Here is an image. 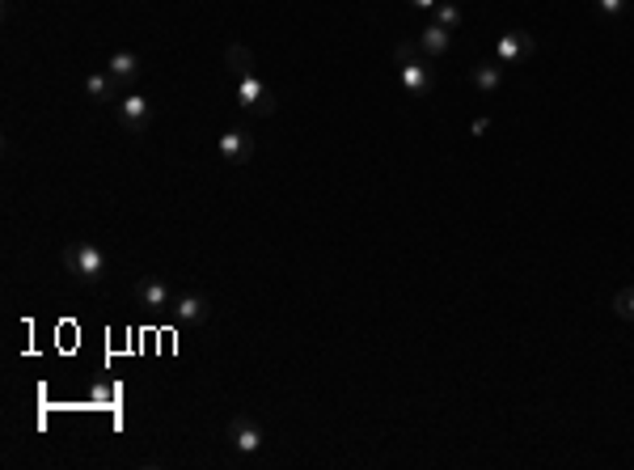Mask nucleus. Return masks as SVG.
Masks as SVG:
<instances>
[{"label":"nucleus","instance_id":"7ed1b4c3","mask_svg":"<svg viewBox=\"0 0 634 470\" xmlns=\"http://www.w3.org/2000/svg\"><path fill=\"white\" fill-rule=\"evenodd\" d=\"M398 81H402V89L410 98H423V94H432L436 89V73H432V59L427 56H415L398 64Z\"/></svg>","mask_w":634,"mask_h":470},{"label":"nucleus","instance_id":"9b49d317","mask_svg":"<svg viewBox=\"0 0 634 470\" xmlns=\"http://www.w3.org/2000/svg\"><path fill=\"white\" fill-rule=\"evenodd\" d=\"M448 47H453V30H444V26H436V21H432L427 30H419V51L427 59H440Z\"/></svg>","mask_w":634,"mask_h":470},{"label":"nucleus","instance_id":"1a4fd4ad","mask_svg":"<svg viewBox=\"0 0 634 470\" xmlns=\"http://www.w3.org/2000/svg\"><path fill=\"white\" fill-rule=\"evenodd\" d=\"M470 81H474V89H478V94H500L503 64L500 59H478V64L470 68Z\"/></svg>","mask_w":634,"mask_h":470},{"label":"nucleus","instance_id":"20e7f679","mask_svg":"<svg viewBox=\"0 0 634 470\" xmlns=\"http://www.w3.org/2000/svg\"><path fill=\"white\" fill-rule=\"evenodd\" d=\"M216 149H220V157H225L229 166H246L254 157V136L246 127H229V132H220Z\"/></svg>","mask_w":634,"mask_h":470},{"label":"nucleus","instance_id":"6ab92c4d","mask_svg":"<svg viewBox=\"0 0 634 470\" xmlns=\"http://www.w3.org/2000/svg\"><path fill=\"white\" fill-rule=\"evenodd\" d=\"M470 132H474V136H486V132H491V119H474V127H470Z\"/></svg>","mask_w":634,"mask_h":470},{"label":"nucleus","instance_id":"aec40b11","mask_svg":"<svg viewBox=\"0 0 634 470\" xmlns=\"http://www.w3.org/2000/svg\"><path fill=\"white\" fill-rule=\"evenodd\" d=\"M410 4H415V9H427V13H432V9H436L440 0H410Z\"/></svg>","mask_w":634,"mask_h":470},{"label":"nucleus","instance_id":"6e6552de","mask_svg":"<svg viewBox=\"0 0 634 470\" xmlns=\"http://www.w3.org/2000/svg\"><path fill=\"white\" fill-rule=\"evenodd\" d=\"M229 445L237 453H258L263 450V428L246 415H237V420H229Z\"/></svg>","mask_w":634,"mask_h":470},{"label":"nucleus","instance_id":"423d86ee","mask_svg":"<svg viewBox=\"0 0 634 470\" xmlns=\"http://www.w3.org/2000/svg\"><path fill=\"white\" fill-rule=\"evenodd\" d=\"M170 313H173V322H182V327H199V322H208L211 305L203 293H182V297H173Z\"/></svg>","mask_w":634,"mask_h":470},{"label":"nucleus","instance_id":"f257e3e1","mask_svg":"<svg viewBox=\"0 0 634 470\" xmlns=\"http://www.w3.org/2000/svg\"><path fill=\"white\" fill-rule=\"evenodd\" d=\"M233 98L241 102L254 119L275 115V94H271V85L258 77V73H250V77H233Z\"/></svg>","mask_w":634,"mask_h":470},{"label":"nucleus","instance_id":"dca6fc26","mask_svg":"<svg viewBox=\"0 0 634 470\" xmlns=\"http://www.w3.org/2000/svg\"><path fill=\"white\" fill-rule=\"evenodd\" d=\"M614 313L622 322H634V284H626V289L614 293Z\"/></svg>","mask_w":634,"mask_h":470},{"label":"nucleus","instance_id":"9d476101","mask_svg":"<svg viewBox=\"0 0 634 470\" xmlns=\"http://www.w3.org/2000/svg\"><path fill=\"white\" fill-rule=\"evenodd\" d=\"M85 94L94 102H118L123 98V81L115 73H89L85 77Z\"/></svg>","mask_w":634,"mask_h":470},{"label":"nucleus","instance_id":"f8f14e48","mask_svg":"<svg viewBox=\"0 0 634 470\" xmlns=\"http://www.w3.org/2000/svg\"><path fill=\"white\" fill-rule=\"evenodd\" d=\"M135 301H140L144 310H165V305H173V293H170L165 280H144L140 293H135Z\"/></svg>","mask_w":634,"mask_h":470},{"label":"nucleus","instance_id":"2eb2a0df","mask_svg":"<svg viewBox=\"0 0 634 470\" xmlns=\"http://www.w3.org/2000/svg\"><path fill=\"white\" fill-rule=\"evenodd\" d=\"M462 4H457V0H440V4H436V9H432V21H436V26H444V30H457V26H462Z\"/></svg>","mask_w":634,"mask_h":470},{"label":"nucleus","instance_id":"0eeeda50","mask_svg":"<svg viewBox=\"0 0 634 470\" xmlns=\"http://www.w3.org/2000/svg\"><path fill=\"white\" fill-rule=\"evenodd\" d=\"M115 119L127 132H144V127H149V98H144V94H123V98L115 102Z\"/></svg>","mask_w":634,"mask_h":470},{"label":"nucleus","instance_id":"f03ea898","mask_svg":"<svg viewBox=\"0 0 634 470\" xmlns=\"http://www.w3.org/2000/svg\"><path fill=\"white\" fill-rule=\"evenodd\" d=\"M68 272L77 275L80 284H97L102 275H106V267H111V258H106V250L102 246H94V242H77V246H68Z\"/></svg>","mask_w":634,"mask_h":470},{"label":"nucleus","instance_id":"4468645a","mask_svg":"<svg viewBox=\"0 0 634 470\" xmlns=\"http://www.w3.org/2000/svg\"><path fill=\"white\" fill-rule=\"evenodd\" d=\"M106 73H115L123 85H132V81L140 77V56H135V51H115V56L106 59Z\"/></svg>","mask_w":634,"mask_h":470},{"label":"nucleus","instance_id":"ddd939ff","mask_svg":"<svg viewBox=\"0 0 634 470\" xmlns=\"http://www.w3.org/2000/svg\"><path fill=\"white\" fill-rule=\"evenodd\" d=\"M225 64H229L233 77H250L254 68H258V64H254V51L246 42H229V47H225Z\"/></svg>","mask_w":634,"mask_h":470},{"label":"nucleus","instance_id":"39448f33","mask_svg":"<svg viewBox=\"0 0 634 470\" xmlns=\"http://www.w3.org/2000/svg\"><path fill=\"white\" fill-rule=\"evenodd\" d=\"M533 51H538V42H533L529 30H508V35H500V42H495V59H500V64H520V59L533 56Z\"/></svg>","mask_w":634,"mask_h":470},{"label":"nucleus","instance_id":"f3484780","mask_svg":"<svg viewBox=\"0 0 634 470\" xmlns=\"http://www.w3.org/2000/svg\"><path fill=\"white\" fill-rule=\"evenodd\" d=\"M626 9H630V0H596V13L605 21H617Z\"/></svg>","mask_w":634,"mask_h":470},{"label":"nucleus","instance_id":"a211bd4d","mask_svg":"<svg viewBox=\"0 0 634 470\" xmlns=\"http://www.w3.org/2000/svg\"><path fill=\"white\" fill-rule=\"evenodd\" d=\"M415 56H419V42L398 39V47H393V64H406V59H415Z\"/></svg>","mask_w":634,"mask_h":470}]
</instances>
